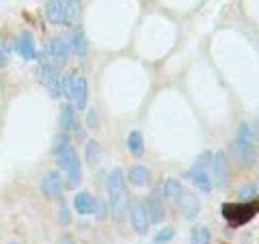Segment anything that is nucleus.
I'll use <instances>...</instances> for the list:
<instances>
[{
    "label": "nucleus",
    "instance_id": "3",
    "mask_svg": "<svg viewBox=\"0 0 259 244\" xmlns=\"http://www.w3.org/2000/svg\"><path fill=\"white\" fill-rule=\"evenodd\" d=\"M69 44L65 42L63 37H54L50 44H48L46 48V54H48V59H50V63L54 65L56 69H61L65 67V65L69 63Z\"/></svg>",
    "mask_w": 259,
    "mask_h": 244
},
{
    "label": "nucleus",
    "instance_id": "16",
    "mask_svg": "<svg viewBox=\"0 0 259 244\" xmlns=\"http://www.w3.org/2000/svg\"><path fill=\"white\" fill-rule=\"evenodd\" d=\"M149 169L147 167H141V165H134V167H130L127 171V182L132 184V186H147L149 182Z\"/></svg>",
    "mask_w": 259,
    "mask_h": 244
},
{
    "label": "nucleus",
    "instance_id": "10",
    "mask_svg": "<svg viewBox=\"0 0 259 244\" xmlns=\"http://www.w3.org/2000/svg\"><path fill=\"white\" fill-rule=\"evenodd\" d=\"M15 50H18V54L22 56V59H26V61L35 59L37 48H35V39H32L30 32H22V35L18 37V42H15Z\"/></svg>",
    "mask_w": 259,
    "mask_h": 244
},
{
    "label": "nucleus",
    "instance_id": "22",
    "mask_svg": "<svg viewBox=\"0 0 259 244\" xmlns=\"http://www.w3.org/2000/svg\"><path fill=\"white\" fill-rule=\"evenodd\" d=\"M100 158H102V147L95 141H89L87 143V162L91 167H95L97 162H100Z\"/></svg>",
    "mask_w": 259,
    "mask_h": 244
},
{
    "label": "nucleus",
    "instance_id": "1",
    "mask_svg": "<svg viewBox=\"0 0 259 244\" xmlns=\"http://www.w3.org/2000/svg\"><path fill=\"white\" fill-rule=\"evenodd\" d=\"M54 158L61 165V169L69 175V186H76L80 182V177H82V173H80L78 151L71 147L67 134H61L59 138H56V143H54Z\"/></svg>",
    "mask_w": 259,
    "mask_h": 244
},
{
    "label": "nucleus",
    "instance_id": "7",
    "mask_svg": "<svg viewBox=\"0 0 259 244\" xmlns=\"http://www.w3.org/2000/svg\"><path fill=\"white\" fill-rule=\"evenodd\" d=\"M63 188H65L63 177H61V173H56V171H50L41 182V192H44L46 199H61Z\"/></svg>",
    "mask_w": 259,
    "mask_h": 244
},
{
    "label": "nucleus",
    "instance_id": "25",
    "mask_svg": "<svg viewBox=\"0 0 259 244\" xmlns=\"http://www.w3.org/2000/svg\"><path fill=\"white\" fill-rule=\"evenodd\" d=\"M255 194H257V186H255V184H250V186H244V188L240 190V197H242V199H246V201L255 199Z\"/></svg>",
    "mask_w": 259,
    "mask_h": 244
},
{
    "label": "nucleus",
    "instance_id": "12",
    "mask_svg": "<svg viewBox=\"0 0 259 244\" xmlns=\"http://www.w3.org/2000/svg\"><path fill=\"white\" fill-rule=\"evenodd\" d=\"M69 50L71 52H76L80 59H84L87 56V50H89V46H87V37H84V32L80 26H74L69 32Z\"/></svg>",
    "mask_w": 259,
    "mask_h": 244
},
{
    "label": "nucleus",
    "instance_id": "19",
    "mask_svg": "<svg viewBox=\"0 0 259 244\" xmlns=\"http://www.w3.org/2000/svg\"><path fill=\"white\" fill-rule=\"evenodd\" d=\"M80 18V3L78 0H65V24L76 26Z\"/></svg>",
    "mask_w": 259,
    "mask_h": 244
},
{
    "label": "nucleus",
    "instance_id": "4",
    "mask_svg": "<svg viewBox=\"0 0 259 244\" xmlns=\"http://www.w3.org/2000/svg\"><path fill=\"white\" fill-rule=\"evenodd\" d=\"M130 218H132V227H134L136 233L145 235L149 231L151 218L147 212V206H145L143 201H132V206H130Z\"/></svg>",
    "mask_w": 259,
    "mask_h": 244
},
{
    "label": "nucleus",
    "instance_id": "2",
    "mask_svg": "<svg viewBox=\"0 0 259 244\" xmlns=\"http://www.w3.org/2000/svg\"><path fill=\"white\" fill-rule=\"evenodd\" d=\"M257 214V201H244V203H225L223 206V218L231 227L246 225L250 218Z\"/></svg>",
    "mask_w": 259,
    "mask_h": 244
},
{
    "label": "nucleus",
    "instance_id": "28",
    "mask_svg": "<svg viewBox=\"0 0 259 244\" xmlns=\"http://www.w3.org/2000/svg\"><path fill=\"white\" fill-rule=\"evenodd\" d=\"M87 124H89V128H97V112H95V110H89Z\"/></svg>",
    "mask_w": 259,
    "mask_h": 244
},
{
    "label": "nucleus",
    "instance_id": "14",
    "mask_svg": "<svg viewBox=\"0 0 259 244\" xmlns=\"http://www.w3.org/2000/svg\"><path fill=\"white\" fill-rule=\"evenodd\" d=\"M188 177H190L192 184L197 186L201 192H209V190H212V182H209V177H207V171H205V169L192 167V169L188 171Z\"/></svg>",
    "mask_w": 259,
    "mask_h": 244
},
{
    "label": "nucleus",
    "instance_id": "23",
    "mask_svg": "<svg viewBox=\"0 0 259 244\" xmlns=\"http://www.w3.org/2000/svg\"><path fill=\"white\" fill-rule=\"evenodd\" d=\"M127 149L134 153V156H141L143 153V136L141 132H132L127 136Z\"/></svg>",
    "mask_w": 259,
    "mask_h": 244
},
{
    "label": "nucleus",
    "instance_id": "26",
    "mask_svg": "<svg viewBox=\"0 0 259 244\" xmlns=\"http://www.w3.org/2000/svg\"><path fill=\"white\" fill-rule=\"evenodd\" d=\"M59 221H61V225H69V210H67V206H65V203H61Z\"/></svg>",
    "mask_w": 259,
    "mask_h": 244
},
{
    "label": "nucleus",
    "instance_id": "13",
    "mask_svg": "<svg viewBox=\"0 0 259 244\" xmlns=\"http://www.w3.org/2000/svg\"><path fill=\"white\" fill-rule=\"evenodd\" d=\"M231 149L233 153H236V158L238 162H242V165H250V162L255 160V145H250V143H242V141H233L231 145Z\"/></svg>",
    "mask_w": 259,
    "mask_h": 244
},
{
    "label": "nucleus",
    "instance_id": "17",
    "mask_svg": "<svg viewBox=\"0 0 259 244\" xmlns=\"http://www.w3.org/2000/svg\"><path fill=\"white\" fill-rule=\"evenodd\" d=\"M93 197L89 192H78L76 199H74V208L78 214H91L93 212Z\"/></svg>",
    "mask_w": 259,
    "mask_h": 244
},
{
    "label": "nucleus",
    "instance_id": "27",
    "mask_svg": "<svg viewBox=\"0 0 259 244\" xmlns=\"http://www.w3.org/2000/svg\"><path fill=\"white\" fill-rule=\"evenodd\" d=\"M93 212L100 216V218L106 214V206H104V201H102V199H95V201H93Z\"/></svg>",
    "mask_w": 259,
    "mask_h": 244
},
{
    "label": "nucleus",
    "instance_id": "15",
    "mask_svg": "<svg viewBox=\"0 0 259 244\" xmlns=\"http://www.w3.org/2000/svg\"><path fill=\"white\" fill-rule=\"evenodd\" d=\"M46 13L52 24H65V0H48Z\"/></svg>",
    "mask_w": 259,
    "mask_h": 244
},
{
    "label": "nucleus",
    "instance_id": "21",
    "mask_svg": "<svg viewBox=\"0 0 259 244\" xmlns=\"http://www.w3.org/2000/svg\"><path fill=\"white\" fill-rule=\"evenodd\" d=\"M212 242V235H209V229L203 225L194 227L192 229V235H190V244H209Z\"/></svg>",
    "mask_w": 259,
    "mask_h": 244
},
{
    "label": "nucleus",
    "instance_id": "31",
    "mask_svg": "<svg viewBox=\"0 0 259 244\" xmlns=\"http://www.w3.org/2000/svg\"><path fill=\"white\" fill-rule=\"evenodd\" d=\"M11 244H18V242H11Z\"/></svg>",
    "mask_w": 259,
    "mask_h": 244
},
{
    "label": "nucleus",
    "instance_id": "20",
    "mask_svg": "<svg viewBox=\"0 0 259 244\" xmlns=\"http://www.w3.org/2000/svg\"><path fill=\"white\" fill-rule=\"evenodd\" d=\"M182 190H184V188L180 186V182H175V180H166V182H164V188H162V192H164V199L173 201V203H177Z\"/></svg>",
    "mask_w": 259,
    "mask_h": 244
},
{
    "label": "nucleus",
    "instance_id": "11",
    "mask_svg": "<svg viewBox=\"0 0 259 244\" xmlns=\"http://www.w3.org/2000/svg\"><path fill=\"white\" fill-rule=\"evenodd\" d=\"M106 190L110 194V199H121L123 197V171L112 169L106 180Z\"/></svg>",
    "mask_w": 259,
    "mask_h": 244
},
{
    "label": "nucleus",
    "instance_id": "8",
    "mask_svg": "<svg viewBox=\"0 0 259 244\" xmlns=\"http://www.w3.org/2000/svg\"><path fill=\"white\" fill-rule=\"evenodd\" d=\"M175 206H180V212L186 218H194V216L199 214V210H201L199 199L194 197L192 192H188V190H182V194H180V199H177Z\"/></svg>",
    "mask_w": 259,
    "mask_h": 244
},
{
    "label": "nucleus",
    "instance_id": "9",
    "mask_svg": "<svg viewBox=\"0 0 259 244\" xmlns=\"http://www.w3.org/2000/svg\"><path fill=\"white\" fill-rule=\"evenodd\" d=\"M209 165H212V177H214V184L216 186H225L227 184V156L223 151H216L212 160H209Z\"/></svg>",
    "mask_w": 259,
    "mask_h": 244
},
{
    "label": "nucleus",
    "instance_id": "30",
    "mask_svg": "<svg viewBox=\"0 0 259 244\" xmlns=\"http://www.w3.org/2000/svg\"><path fill=\"white\" fill-rule=\"evenodd\" d=\"M0 46H3V37H0Z\"/></svg>",
    "mask_w": 259,
    "mask_h": 244
},
{
    "label": "nucleus",
    "instance_id": "6",
    "mask_svg": "<svg viewBox=\"0 0 259 244\" xmlns=\"http://www.w3.org/2000/svg\"><path fill=\"white\" fill-rule=\"evenodd\" d=\"M147 212H149V218H151V223H162L164 221V192H162V188H156V190H151V194L147 197Z\"/></svg>",
    "mask_w": 259,
    "mask_h": 244
},
{
    "label": "nucleus",
    "instance_id": "24",
    "mask_svg": "<svg viewBox=\"0 0 259 244\" xmlns=\"http://www.w3.org/2000/svg\"><path fill=\"white\" fill-rule=\"evenodd\" d=\"M173 235H175V231L171 229V227H166V229H162L156 238H153V244H166V242L173 240Z\"/></svg>",
    "mask_w": 259,
    "mask_h": 244
},
{
    "label": "nucleus",
    "instance_id": "18",
    "mask_svg": "<svg viewBox=\"0 0 259 244\" xmlns=\"http://www.w3.org/2000/svg\"><path fill=\"white\" fill-rule=\"evenodd\" d=\"M61 128L65 132H69V130H78V124H76V112H74V106H69V104H65L61 108Z\"/></svg>",
    "mask_w": 259,
    "mask_h": 244
},
{
    "label": "nucleus",
    "instance_id": "29",
    "mask_svg": "<svg viewBox=\"0 0 259 244\" xmlns=\"http://www.w3.org/2000/svg\"><path fill=\"white\" fill-rule=\"evenodd\" d=\"M61 244H74V242H71V238H67V235H65V238H61Z\"/></svg>",
    "mask_w": 259,
    "mask_h": 244
},
{
    "label": "nucleus",
    "instance_id": "5",
    "mask_svg": "<svg viewBox=\"0 0 259 244\" xmlns=\"http://www.w3.org/2000/svg\"><path fill=\"white\" fill-rule=\"evenodd\" d=\"M69 97L74 100V106L78 110H84L87 108V100H89V87H87V80L82 76L74 74L69 78Z\"/></svg>",
    "mask_w": 259,
    "mask_h": 244
}]
</instances>
